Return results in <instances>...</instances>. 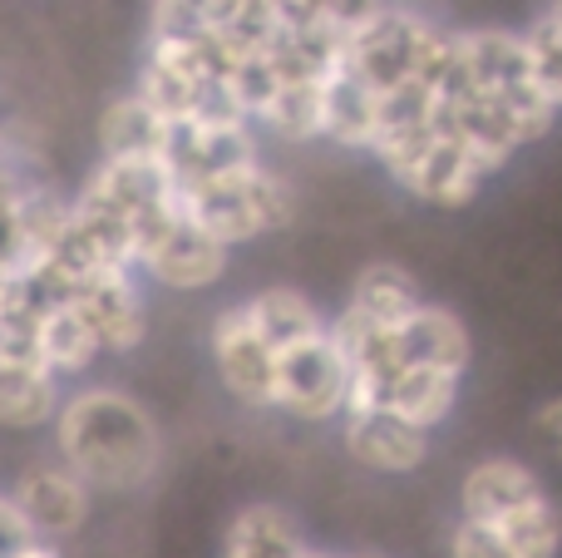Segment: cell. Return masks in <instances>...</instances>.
Instances as JSON below:
<instances>
[{
    "label": "cell",
    "instance_id": "1",
    "mask_svg": "<svg viewBox=\"0 0 562 558\" xmlns=\"http://www.w3.org/2000/svg\"><path fill=\"white\" fill-rule=\"evenodd\" d=\"M55 450L89 490H144L164 465V435L144 401L119 386L69 391L55 415Z\"/></svg>",
    "mask_w": 562,
    "mask_h": 558
},
{
    "label": "cell",
    "instance_id": "2",
    "mask_svg": "<svg viewBox=\"0 0 562 558\" xmlns=\"http://www.w3.org/2000/svg\"><path fill=\"white\" fill-rule=\"evenodd\" d=\"M346 65L375 94H390V89L409 85V79H419L429 89H445L449 75H454V35L435 30L429 20L409 15V10L385 5L375 20H366L350 35Z\"/></svg>",
    "mask_w": 562,
    "mask_h": 558
},
{
    "label": "cell",
    "instance_id": "3",
    "mask_svg": "<svg viewBox=\"0 0 562 558\" xmlns=\"http://www.w3.org/2000/svg\"><path fill=\"white\" fill-rule=\"evenodd\" d=\"M370 154L385 164V174L395 178L405 193H415L419 203H435V208L474 203L484 178L494 174L474 148L459 144V138L445 134L439 124L409 129V134H385V138H375Z\"/></svg>",
    "mask_w": 562,
    "mask_h": 558
},
{
    "label": "cell",
    "instance_id": "4",
    "mask_svg": "<svg viewBox=\"0 0 562 558\" xmlns=\"http://www.w3.org/2000/svg\"><path fill=\"white\" fill-rule=\"evenodd\" d=\"M178 198H183V213L227 247L257 243L291 223V188L272 168H262V158L227 178H213V183L178 188Z\"/></svg>",
    "mask_w": 562,
    "mask_h": 558
},
{
    "label": "cell",
    "instance_id": "5",
    "mask_svg": "<svg viewBox=\"0 0 562 558\" xmlns=\"http://www.w3.org/2000/svg\"><path fill=\"white\" fill-rule=\"evenodd\" d=\"M346 401H350V366L326 332L277 356L281 415H291L301 425H321V421H336V415L346 421Z\"/></svg>",
    "mask_w": 562,
    "mask_h": 558
},
{
    "label": "cell",
    "instance_id": "6",
    "mask_svg": "<svg viewBox=\"0 0 562 558\" xmlns=\"http://www.w3.org/2000/svg\"><path fill=\"white\" fill-rule=\"evenodd\" d=\"M207 351H213V371L223 391L247 411H277V351L262 342L252 326L247 306H223L207 332Z\"/></svg>",
    "mask_w": 562,
    "mask_h": 558
},
{
    "label": "cell",
    "instance_id": "7",
    "mask_svg": "<svg viewBox=\"0 0 562 558\" xmlns=\"http://www.w3.org/2000/svg\"><path fill=\"white\" fill-rule=\"evenodd\" d=\"M5 494L15 500V510L25 514L30 534L49 539V544L75 539L89 520V504H94V490H89L65 460H35Z\"/></svg>",
    "mask_w": 562,
    "mask_h": 558
},
{
    "label": "cell",
    "instance_id": "8",
    "mask_svg": "<svg viewBox=\"0 0 562 558\" xmlns=\"http://www.w3.org/2000/svg\"><path fill=\"white\" fill-rule=\"evenodd\" d=\"M69 306L89 322V332L99 336L104 356H124V351H138L148 336V302L138 292L134 272L124 267H109V272H94L69 292Z\"/></svg>",
    "mask_w": 562,
    "mask_h": 558
},
{
    "label": "cell",
    "instance_id": "9",
    "mask_svg": "<svg viewBox=\"0 0 562 558\" xmlns=\"http://www.w3.org/2000/svg\"><path fill=\"white\" fill-rule=\"evenodd\" d=\"M168 174H173L178 188H198L213 183V178H227L237 168L257 164V138L252 124H173L168 129V154H164Z\"/></svg>",
    "mask_w": 562,
    "mask_h": 558
},
{
    "label": "cell",
    "instance_id": "10",
    "mask_svg": "<svg viewBox=\"0 0 562 558\" xmlns=\"http://www.w3.org/2000/svg\"><path fill=\"white\" fill-rule=\"evenodd\" d=\"M227 263H233V247L217 243L213 233H203V227L183 213L154 247H148L138 272H144L148 282L168 287V292H207V287L223 282Z\"/></svg>",
    "mask_w": 562,
    "mask_h": 558
},
{
    "label": "cell",
    "instance_id": "11",
    "mask_svg": "<svg viewBox=\"0 0 562 558\" xmlns=\"http://www.w3.org/2000/svg\"><path fill=\"white\" fill-rule=\"evenodd\" d=\"M346 455L360 470L375 475H409L429 460V431L400 421L395 411H366V415H346Z\"/></svg>",
    "mask_w": 562,
    "mask_h": 558
},
{
    "label": "cell",
    "instance_id": "12",
    "mask_svg": "<svg viewBox=\"0 0 562 558\" xmlns=\"http://www.w3.org/2000/svg\"><path fill=\"white\" fill-rule=\"evenodd\" d=\"M543 494H548L543 480H538L524 460H514V455H488V460L469 465L464 480H459V514L479 520V524H498L514 510H524V504L543 500Z\"/></svg>",
    "mask_w": 562,
    "mask_h": 558
},
{
    "label": "cell",
    "instance_id": "13",
    "mask_svg": "<svg viewBox=\"0 0 562 558\" xmlns=\"http://www.w3.org/2000/svg\"><path fill=\"white\" fill-rule=\"evenodd\" d=\"M395 346L405 366H429V371H449V376H464L474 366V336H469L464 316L439 302L419 306L395 332Z\"/></svg>",
    "mask_w": 562,
    "mask_h": 558
},
{
    "label": "cell",
    "instance_id": "14",
    "mask_svg": "<svg viewBox=\"0 0 562 558\" xmlns=\"http://www.w3.org/2000/svg\"><path fill=\"white\" fill-rule=\"evenodd\" d=\"M321 94H326V134L321 138H330V144H340V148H375L380 94L346 65V59L321 79Z\"/></svg>",
    "mask_w": 562,
    "mask_h": 558
},
{
    "label": "cell",
    "instance_id": "15",
    "mask_svg": "<svg viewBox=\"0 0 562 558\" xmlns=\"http://www.w3.org/2000/svg\"><path fill=\"white\" fill-rule=\"evenodd\" d=\"M311 544L281 504L257 500L233 514L223 534V558H301Z\"/></svg>",
    "mask_w": 562,
    "mask_h": 558
},
{
    "label": "cell",
    "instance_id": "16",
    "mask_svg": "<svg viewBox=\"0 0 562 558\" xmlns=\"http://www.w3.org/2000/svg\"><path fill=\"white\" fill-rule=\"evenodd\" d=\"M346 306L356 316H366V322L385 326V332H400V326L425 306V292H419V282L400 263H370V267H360L356 282H350Z\"/></svg>",
    "mask_w": 562,
    "mask_h": 558
},
{
    "label": "cell",
    "instance_id": "17",
    "mask_svg": "<svg viewBox=\"0 0 562 558\" xmlns=\"http://www.w3.org/2000/svg\"><path fill=\"white\" fill-rule=\"evenodd\" d=\"M59 405H65L59 376H49L45 366L0 361V425L5 431H45L55 425Z\"/></svg>",
    "mask_w": 562,
    "mask_h": 558
},
{
    "label": "cell",
    "instance_id": "18",
    "mask_svg": "<svg viewBox=\"0 0 562 558\" xmlns=\"http://www.w3.org/2000/svg\"><path fill=\"white\" fill-rule=\"evenodd\" d=\"M243 306H247V316H252V326L262 332V342L272 346L277 356L326 332L321 306L311 302L306 292H296V287H262V292H252Z\"/></svg>",
    "mask_w": 562,
    "mask_h": 558
},
{
    "label": "cell",
    "instance_id": "19",
    "mask_svg": "<svg viewBox=\"0 0 562 558\" xmlns=\"http://www.w3.org/2000/svg\"><path fill=\"white\" fill-rule=\"evenodd\" d=\"M459 391H464V376L429 371V366H405L385 395V411H395L400 421L435 435L439 425L459 411Z\"/></svg>",
    "mask_w": 562,
    "mask_h": 558
},
{
    "label": "cell",
    "instance_id": "20",
    "mask_svg": "<svg viewBox=\"0 0 562 558\" xmlns=\"http://www.w3.org/2000/svg\"><path fill=\"white\" fill-rule=\"evenodd\" d=\"M168 129L173 124H164L138 94H124L99 119V144H104V158H164Z\"/></svg>",
    "mask_w": 562,
    "mask_h": 558
},
{
    "label": "cell",
    "instance_id": "21",
    "mask_svg": "<svg viewBox=\"0 0 562 558\" xmlns=\"http://www.w3.org/2000/svg\"><path fill=\"white\" fill-rule=\"evenodd\" d=\"M99 356H104V346H99V336L89 332L85 316H79L69 302L49 306L45 322H40V361H45V371L59 376V381H69V376H85Z\"/></svg>",
    "mask_w": 562,
    "mask_h": 558
},
{
    "label": "cell",
    "instance_id": "22",
    "mask_svg": "<svg viewBox=\"0 0 562 558\" xmlns=\"http://www.w3.org/2000/svg\"><path fill=\"white\" fill-rule=\"evenodd\" d=\"M257 124H267L286 144H311L326 134V94L321 79H281L277 94L267 99V109L257 114Z\"/></svg>",
    "mask_w": 562,
    "mask_h": 558
},
{
    "label": "cell",
    "instance_id": "23",
    "mask_svg": "<svg viewBox=\"0 0 562 558\" xmlns=\"http://www.w3.org/2000/svg\"><path fill=\"white\" fill-rule=\"evenodd\" d=\"M494 529L504 534L514 558H558L562 554V514L548 494L524 504V510H514L508 520H498Z\"/></svg>",
    "mask_w": 562,
    "mask_h": 558
},
{
    "label": "cell",
    "instance_id": "24",
    "mask_svg": "<svg viewBox=\"0 0 562 558\" xmlns=\"http://www.w3.org/2000/svg\"><path fill=\"white\" fill-rule=\"evenodd\" d=\"M449 558H514V549L504 544V534L494 524H479L459 514L449 529Z\"/></svg>",
    "mask_w": 562,
    "mask_h": 558
},
{
    "label": "cell",
    "instance_id": "25",
    "mask_svg": "<svg viewBox=\"0 0 562 558\" xmlns=\"http://www.w3.org/2000/svg\"><path fill=\"white\" fill-rule=\"evenodd\" d=\"M380 10H385V0H321V20H330V25L346 30V35H356Z\"/></svg>",
    "mask_w": 562,
    "mask_h": 558
},
{
    "label": "cell",
    "instance_id": "26",
    "mask_svg": "<svg viewBox=\"0 0 562 558\" xmlns=\"http://www.w3.org/2000/svg\"><path fill=\"white\" fill-rule=\"evenodd\" d=\"M533 440L562 465V395H548V401L533 411Z\"/></svg>",
    "mask_w": 562,
    "mask_h": 558
},
{
    "label": "cell",
    "instance_id": "27",
    "mask_svg": "<svg viewBox=\"0 0 562 558\" xmlns=\"http://www.w3.org/2000/svg\"><path fill=\"white\" fill-rule=\"evenodd\" d=\"M30 539H35V534H30L25 514L15 510V500H10L5 490H0V558H15Z\"/></svg>",
    "mask_w": 562,
    "mask_h": 558
},
{
    "label": "cell",
    "instance_id": "28",
    "mask_svg": "<svg viewBox=\"0 0 562 558\" xmlns=\"http://www.w3.org/2000/svg\"><path fill=\"white\" fill-rule=\"evenodd\" d=\"M15 558H65V554H59V544H49V539H30Z\"/></svg>",
    "mask_w": 562,
    "mask_h": 558
},
{
    "label": "cell",
    "instance_id": "29",
    "mask_svg": "<svg viewBox=\"0 0 562 558\" xmlns=\"http://www.w3.org/2000/svg\"><path fill=\"white\" fill-rule=\"evenodd\" d=\"M548 20H553V25L562 30V0H553V5H548Z\"/></svg>",
    "mask_w": 562,
    "mask_h": 558
},
{
    "label": "cell",
    "instance_id": "30",
    "mask_svg": "<svg viewBox=\"0 0 562 558\" xmlns=\"http://www.w3.org/2000/svg\"><path fill=\"white\" fill-rule=\"evenodd\" d=\"M301 558H336V554H321V549H306V554H301Z\"/></svg>",
    "mask_w": 562,
    "mask_h": 558
},
{
    "label": "cell",
    "instance_id": "31",
    "mask_svg": "<svg viewBox=\"0 0 562 558\" xmlns=\"http://www.w3.org/2000/svg\"><path fill=\"white\" fill-rule=\"evenodd\" d=\"M350 558H380V554H350Z\"/></svg>",
    "mask_w": 562,
    "mask_h": 558
},
{
    "label": "cell",
    "instance_id": "32",
    "mask_svg": "<svg viewBox=\"0 0 562 558\" xmlns=\"http://www.w3.org/2000/svg\"><path fill=\"white\" fill-rule=\"evenodd\" d=\"M553 99H558V109H562V85H558V94H553Z\"/></svg>",
    "mask_w": 562,
    "mask_h": 558
}]
</instances>
